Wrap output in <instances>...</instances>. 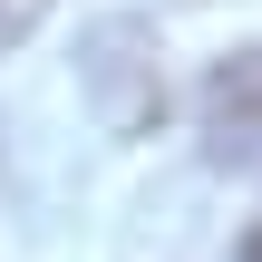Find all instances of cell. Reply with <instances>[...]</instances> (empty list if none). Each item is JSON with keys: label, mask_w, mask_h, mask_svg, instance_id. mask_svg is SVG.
Here are the masks:
<instances>
[{"label": "cell", "mask_w": 262, "mask_h": 262, "mask_svg": "<svg viewBox=\"0 0 262 262\" xmlns=\"http://www.w3.org/2000/svg\"><path fill=\"white\" fill-rule=\"evenodd\" d=\"M194 136H204V156H214L224 175L262 185V49H233V58L204 68V88H194Z\"/></svg>", "instance_id": "6da1fadb"}, {"label": "cell", "mask_w": 262, "mask_h": 262, "mask_svg": "<svg viewBox=\"0 0 262 262\" xmlns=\"http://www.w3.org/2000/svg\"><path fill=\"white\" fill-rule=\"evenodd\" d=\"M39 19H49V0H0V49H10V39H29Z\"/></svg>", "instance_id": "7a4b0ae2"}, {"label": "cell", "mask_w": 262, "mask_h": 262, "mask_svg": "<svg viewBox=\"0 0 262 262\" xmlns=\"http://www.w3.org/2000/svg\"><path fill=\"white\" fill-rule=\"evenodd\" d=\"M243 262H262V224H253V233H243Z\"/></svg>", "instance_id": "3957f363"}]
</instances>
